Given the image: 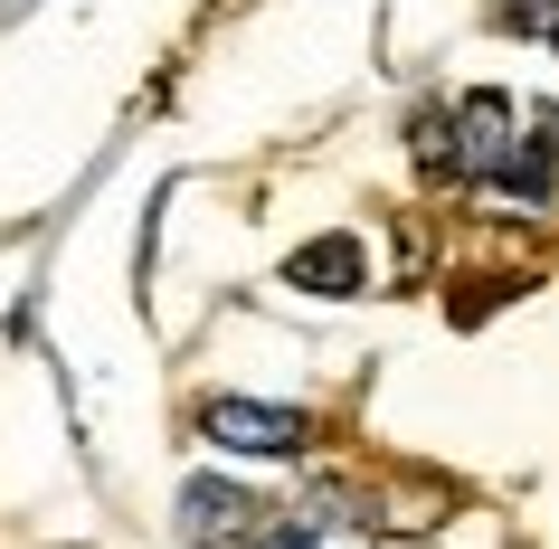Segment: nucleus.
<instances>
[{"label": "nucleus", "instance_id": "nucleus-8", "mask_svg": "<svg viewBox=\"0 0 559 549\" xmlns=\"http://www.w3.org/2000/svg\"><path fill=\"white\" fill-rule=\"evenodd\" d=\"M247 549H323V530H313V521H265Z\"/></svg>", "mask_w": 559, "mask_h": 549}, {"label": "nucleus", "instance_id": "nucleus-5", "mask_svg": "<svg viewBox=\"0 0 559 549\" xmlns=\"http://www.w3.org/2000/svg\"><path fill=\"white\" fill-rule=\"evenodd\" d=\"M550 180H559V123L540 115L522 143H512V162H502V190H512V200H550Z\"/></svg>", "mask_w": 559, "mask_h": 549}, {"label": "nucleus", "instance_id": "nucleus-4", "mask_svg": "<svg viewBox=\"0 0 559 549\" xmlns=\"http://www.w3.org/2000/svg\"><path fill=\"white\" fill-rule=\"evenodd\" d=\"M285 285H295V294H323V303H342V294L370 285V256H360V237H352V228H323V237H304L295 256H285Z\"/></svg>", "mask_w": 559, "mask_h": 549}, {"label": "nucleus", "instance_id": "nucleus-7", "mask_svg": "<svg viewBox=\"0 0 559 549\" xmlns=\"http://www.w3.org/2000/svg\"><path fill=\"white\" fill-rule=\"evenodd\" d=\"M493 29L540 38V29H559V0H493Z\"/></svg>", "mask_w": 559, "mask_h": 549}, {"label": "nucleus", "instance_id": "nucleus-10", "mask_svg": "<svg viewBox=\"0 0 559 549\" xmlns=\"http://www.w3.org/2000/svg\"><path fill=\"white\" fill-rule=\"evenodd\" d=\"M550 48H559V29H550Z\"/></svg>", "mask_w": 559, "mask_h": 549}, {"label": "nucleus", "instance_id": "nucleus-3", "mask_svg": "<svg viewBox=\"0 0 559 549\" xmlns=\"http://www.w3.org/2000/svg\"><path fill=\"white\" fill-rule=\"evenodd\" d=\"M512 95L474 86L465 105H455V180H502V162H512Z\"/></svg>", "mask_w": 559, "mask_h": 549}, {"label": "nucleus", "instance_id": "nucleus-2", "mask_svg": "<svg viewBox=\"0 0 559 549\" xmlns=\"http://www.w3.org/2000/svg\"><path fill=\"white\" fill-rule=\"evenodd\" d=\"M257 530H265L257 492L218 484V474H190V484H180V540L190 549H237V540H257Z\"/></svg>", "mask_w": 559, "mask_h": 549}, {"label": "nucleus", "instance_id": "nucleus-6", "mask_svg": "<svg viewBox=\"0 0 559 549\" xmlns=\"http://www.w3.org/2000/svg\"><path fill=\"white\" fill-rule=\"evenodd\" d=\"M417 171L455 180V115H417Z\"/></svg>", "mask_w": 559, "mask_h": 549}, {"label": "nucleus", "instance_id": "nucleus-1", "mask_svg": "<svg viewBox=\"0 0 559 549\" xmlns=\"http://www.w3.org/2000/svg\"><path fill=\"white\" fill-rule=\"evenodd\" d=\"M200 435L228 445V455H275L295 464L313 445V417L304 407H265V398H200Z\"/></svg>", "mask_w": 559, "mask_h": 549}, {"label": "nucleus", "instance_id": "nucleus-9", "mask_svg": "<svg viewBox=\"0 0 559 549\" xmlns=\"http://www.w3.org/2000/svg\"><path fill=\"white\" fill-rule=\"evenodd\" d=\"M380 549H437V540H417V530H389V540Z\"/></svg>", "mask_w": 559, "mask_h": 549}]
</instances>
